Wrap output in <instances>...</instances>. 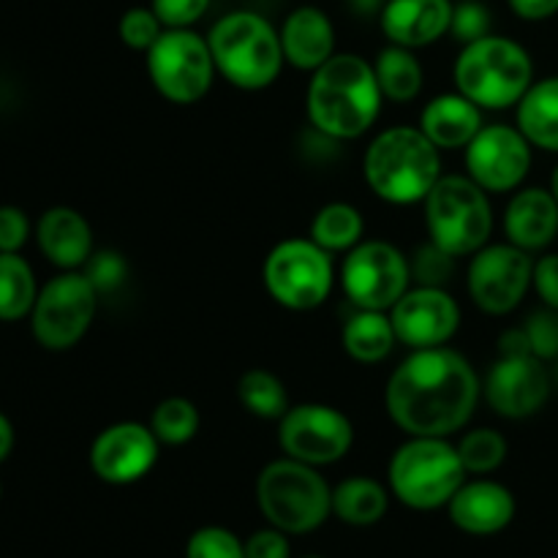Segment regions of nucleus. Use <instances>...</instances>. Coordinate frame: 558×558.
<instances>
[{
	"instance_id": "9d476101",
	"label": "nucleus",
	"mask_w": 558,
	"mask_h": 558,
	"mask_svg": "<svg viewBox=\"0 0 558 558\" xmlns=\"http://www.w3.org/2000/svg\"><path fill=\"white\" fill-rule=\"evenodd\" d=\"M265 287L278 305L289 311H314L330 298L332 259L314 240H281L265 259Z\"/></svg>"
},
{
	"instance_id": "1a4fd4ad",
	"label": "nucleus",
	"mask_w": 558,
	"mask_h": 558,
	"mask_svg": "<svg viewBox=\"0 0 558 558\" xmlns=\"http://www.w3.org/2000/svg\"><path fill=\"white\" fill-rule=\"evenodd\" d=\"M147 74L153 87L172 104H196L216 80L210 44L191 27H167L147 49Z\"/></svg>"
},
{
	"instance_id": "ddd939ff",
	"label": "nucleus",
	"mask_w": 558,
	"mask_h": 558,
	"mask_svg": "<svg viewBox=\"0 0 558 558\" xmlns=\"http://www.w3.org/2000/svg\"><path fill=\"white\" fill-rule=\"evenodd\" d=\"M278 441L283 452L308 466H330L349 456L354 445L352 420L327 403H300L283 414Z\"/></svg>"
},
{
	"instance_id": "412c9836",
	"label": "nucleus",
	"mask_w": 558,
	"mask_h": 558,
	"mask_svg": "<svg viewBox=\"0 0 558 558\" xmlns=\"http://www.w3.org/2000/svg\"><path fill=\"white\" fill-rule=\"evenodd\" d=\"M283 60L298 71L314 74L336 54V27L330 16L316 5H300L283 20L281 27Z\"/></svg>"
},
{
	"instance_id": "58836bf2",
	"label": "nucleus",
	"mask_w": 558,
	"mask_h": 558,
	"mask_svg": "<svg viewBox=\"0 0 558 558\" xmlns=\"http://www.w3.org/2000/svg\"><path fill=\"white\" fill-rule=\"evenodd\" d=\"M529 336V347L532 354L543 363L548 360H558V311L543 308L537 314L529 316V322L523 325Z\"/></svg>"
},
{
	"instance_id": "bb28decb",
	"label": "nucleus",
	"mask_w": 558,
	"mask_h": 558,
	"mask_svg": "<svg viewBox=\"0 0 558 558\" xmlns=\"http://www.w3.org/2000/svg\"><path fill=\"white\" fill-rule=\"evenodd\" d=\"M390 494L371 477H349L332 488V515L349 526H374L385 518Z\"/></svg>"
},
{
	"instance_id": "f8f14e48",
	"label": "nucleus",
	"mask_w": 558,
	"mask_h": 558,
	"mask_svg": "<svg viewBox=\"0 0 558 558\" xmlns=\"http://www.w3.org/2000/svg\"><path fill=\"white\" fill-rule=\"evenodd\" d=\"M341 283L357 308L390 311L412 289V265L392 243L368 240L347 254Z\"/></svg>"
},
{
	"instance_id": "8fccbe9b",
	"label": "nucleus",
	"mask_w": 558,
	"mask_h": 558,
	"mask_svg": "<svg viewBox=\"0 0 558 558\" xmlns=\"http://www.w3.org/2000/svg\"><path fill=\"white\" fill-rule=\"evenodd\" d=\"M556 381H558V365H556Z\"/></svg>"
},
{
	"instance_id": "6e6552de",
	"label": "nucleus",
	"mask_w": 558,
	"mask_h": 558,
	"mask_svg": "<svg viewBox=\"0 0 558 558\" xmlns=\"http://www.w3.org/2000/svg\"><path fill=\"white\" fill-rule=\"evenodd\" d=\"M428 234L452 256L477 254L494 232V207L488 191L469 174H441L423 199Z\"/></svg>"
},
{
	"instance_id": "393cba45",
	"label": "nucleus",
	"mask_w": 558,
	"mask_h": 558,
	"mask_svg": "<svg viewBox=\"0 0 558 558\" xmlns=\"http://www.w3.org/2000/svg\"><path fill=\"white\" fill-rule=\"evenodd\" d=\"M518 129L532 147L558 153V76L529 87L526 96L518 101Z\"/></svg>"
},
{
	"instance_id": "aec40b11",
	"label": "nucleus",
	"mask_w": 558,
	"mask_h": 558,
	"mask_svg": "<svg viewBox=\"0 0 558 558\" xmlns=\"http://www.w3.org/2000/svg\"><path fill=\"white\" fill-rule=\"evenodd\" d=\"M452 9V0H387L381 9V31L398 47H428L450 33Z\"/></svg>"
},
{
	"instance_id": "20e7f679",
	"label": "nucleus",
	"mask_w": 558,
	"mask_h": 558,
	"mask_svg": "<svg viewBox=\"0 0 558 558\" xmlns=\"http://www.w3.org/2000/svg\"><path fill=\"white\" fill-rule=\"evenodd\" d=\"M216 71L240 90H265L283 69L281 33L256 11H232L213 25L210 36Z\"/></svg>"
},
{
	"instance_id": "72a5a7b5",
	"label": "nucleus",
	"mask_w": 558,
	"mask_h": 558,
	"mask_svg": "<svg viewBox=\"0 0 558 558\" xmlns=\"http://www.w3.org/2000/svg\"><path fill=\"white\" fill-rule=\"evenodd\" d=\"M456 262L458 256L439 248V245L430 240V243L420 245V248L414 251L412 259H409V265H412V281L417 283V287L445 289L447 283H450V278L456 276Z\"/></svg>"
},
{
	"instance_id": "f704fd0d",
	"label": "nucleus",
	"mask_w": 558,
	"mask_h": 558,
	"mask_svg": "<svg viewBox=\"0 0 558 558\" xmlns=\"http://www.w3.org/2000/svg\"><path fill=\"white\" fill-rule=\"evenodd\" d=\"M167 27L161 25V20L156 16V11L150 5H136V9H129L118 22V36L120 41L129 49H136V52H145L153 47V44L161 38V33Z\"/></svg>"
},
{
	"instance_id": "49530a36",
	"label": "nucleus",
	"mask_w": 558,
	"mask_h": 558,
	"mask_svg": "<svg viewBox=\"0 0 558 558\" xmlns=\"http://www.w3.org/2000/svg\"><path fill=\"white\" fill-rule=\"evenodd\" d=\"M11 447H14V428H11L9 417H3V414H0V461H5V458H9Z\"/></svg>"
},
{
	"instance_id": "79ce46f5",
	"label": "nucleus",
	"mask_w": 558,
	"mask_h": 558,
	"mask_svg": "<svg viewBox=\"0 0 558 558\" xmlns=\"http://www.w3.org/2000/svg\"><path fill=\"white\" fill-rule=\"evenodd\" d=\"M289 554L292 550H289L287 532L276 526L262 529L245 539V558H289Z\"/></svg>"
},
{
	"instance_id": "9b49d317",
	"label": "nucleus",
	"mask_w": 558,
	"mask_h": 558,
	"mask_svg": "<svg viewBox=\"0 0 558 558\" xmlns=\"http://www.w3.org/2000/svg\"><path fill=\"white\" fill-rule=\"evenodd\" d=\"M98 298L85 272L65 270L38 292L31 311V327L44 349L63 352L82 341L96 316Z\"/></svg>"
},
{
	"instance_id": "cd10ccee",
	"label": "nucleus",
	"mask_w": 558,
	"mask_h": 558,
	"mask_svg": "<svg viewBox=\"0 0 558 558\" xmlns=\"http://www.w3.org/2000/svg\"><path fill=\"white\" fill-rule=\"evenodd\" d=\"M374 71L385 98H390L396 104L414 101L420 96V90H423L425 74L420 60L414 58V49L390 44V47L379 52Z\"/></svg>"
},
{
	"instance_id": "b1692460",
	"label": "nucleus",
	"mask_w": 558,
	"mask_h": 558,
	"mask_svg": "<svg viewBox=\"0 0 558 558\" xmlns=\"http://www.w3.org/2000/svg\"><path fill=\"white\" fill-rule=\"evenodd\" d=\"M480 129H483V109L469 101L463 93H441L430 98L420 114V131L439 150L466 147Z\"/></svg>"
},
{
	"instance_id": "dca6fc26",
	"label": "nucleus",
	"mask_w": 558,
	"mask_h": 558,
	"mask_svg": "<svg viewBox=\"0 0 558 558\" xmlns=\"http://www.w3.org/2000/svg\"><path fill=\"white\" fill-rule=\"evenodd\" d=\"M550 387L554 379L543 360L534 354H518L499 357L490 365L483 392L496 414L507 420H526L548 403Z\"/></svg>"
},
{
	"instance_id": "39448f33",
	"label": "nucleus",
	"mask_w": 558,
	"mask_h": 558,
	"mask_svg": "<svg viewBox=\"0 0 558 558\" xmlns=\"http://www.w3.org/2000/svg\"><path fill=\"white\" fill-rule=\"evenodd\" d=\"M456 85L480 109L515 107L534 85L532 54L512 38L490 33L461 49Z\"/></svg>"
},
{
	"instance_id": "de8ad7c7",
	"label": "nucleus",
	"mask_w": 558,
	"mask_h": 558,
	"mask_svg": "<svg viewBox=\"0 0 558 558\" xmlns=\"http://www.w3.org/2000/svg\"><path fill=\"white\" fill-rule=\"evenodd\" d=\"M550 194H554L558 202V167L554 169V178H550Z\"/></svg>"
},
{
	"instance_id": "2f4dec72",
	"label": "nucleus",
	"mask_w": 558,
	"mask_h": 558,
	"mask_svg": "<svg viewBox=\"0 0 558 558\" xmlns=\"http://www.w3.org/2000/svg\"><path fill=\"white\" fill-rule=\"evenodd\" d=\"M150 428L161 445H189V441L199 434V409H196L194 401H189V398L183 396L163 398V401L153 409Z\"/></svg>"
},
{
	"instance_id": "09e8293b",
	"label": "nucleus",
	"mask_w": 558,
	"mask_h": 558,
	"mask_svg": "<svg viewBox=\"0 0 558 558\" xmlns=\"http://www.w3.org/2000/svg\"><path fill=\"white\" fill-rule=\"evenodd\" d=\"M303 558H322V556H303Z\"/></svg>"
},
{
	"instance_id": "f257e3e1",
	"label": "nucleus",
	"mask_w": 558,
	"mask_h": 558,
	"mask_svg": "<svg viewBox=\"0 0 558 558\" xmlns=\"http://www.w3.org/2000/svg\"><path fill=\"white\" fill-rule=\"evenodd\" d=\"M477 371L450 347L414 349L387 381L385 403L392 423L409 436L450 439L477 409Z\"/></svg>"
},
{
	"instance_id": "c85d7f7f",
	"label": "nucleus",
	"mask_w": 558,
	"mask_h": 558,
	"mask_svg": "<svg viewBox=\"0 0 558 558\" xmlns=\"http://www.w3.org/2000/svg\"><path fill=\"white\" fill-rule=\"evenodd\" d=\"M365 221L360 210L347 202H330L322 207L311 221V240L327 251V254H338V251H352L354 245L363 243Z\"/></svg>"
},
{
	"instance_id": "4c0bfd02",
	"label": "nucleus",
	"mask_w": 558,
	"mask_h": 558,
	"mask_svg": "<svg viewBox=\"0 0 558 558\" xmlns=\"http://www.w3.org/2000/svg\"><path fill=\"white\" fill-rule=\"evenodd\" d=\"M87 281L96 287L98 294H112L118 292L120 287L125 283L129 278V262L123 259V254L118 251H98L93 254L90 259L85 262V270Z\"/></svg>"
},
{
	"instance_id": "a19ab883",
	"label": "nucleus",
	"mask_w": 558,
	"mask_h": 558,
	"mask_svg": "<svg viewBox=\"0 0 558 558\" xmlns=\"http://www.w3.org/2000/svg\"><path fill=\"white\" fill-rule=\"evenodd\" d=\"M31 234L27 216L14 205L0 207V254H16Z\"/></svg>"
},
{
	"instance_id": "c03bdc74",
	"label": "nucleus",
	"mask_w": 558,
	"mask_h": 558,
	"mask_svg": "<svg viewBox=\"0 0 558 558\" xmlns=\"http://www.w3.org/2000/svg\"><path fill=\"white\" fill-rule=\"evenodd\" d=\"M512 14L526 22H543L558 14V0H507Z\"/></svg>"
},
{
	"instance_id": "c9c22d12",
	"label": "nucleus",
	"mask_w": 558,
	"mask_h": 558,
	"mask_svg": "<svg viewBox=\"0 0 558 558\" xmlns=\"http://www.w3.org/2000/svg\"><path fill=\"white\" fill-rule=\"evenodd\" d=\"M185 558H245V543L223 526H205L185 545Z\"/></svg>"
},
{
	"instance_id": "f03ea898",
	"label": "nucleus",
	"mask_w": 558,
	"mask_h": 558,
	"mask_svg": "<svg viewBox=\"0 0 558 558\" xmlns=\"http://www.w3.org/2000/svg\"><path fill=\"white\" fill-rule=\"evenodd\" d=\"M379 80L374 63L354 52H336L314 71L308 85V120L322 136L336 142L360 140L374 129L381 112Z\"/></svg>"
},
{
	"instance_id": "473e14b6",
	"label": "nucleus",
	"mask_w": 558,
	"mask_h": 558,
	"mask_svg": "<svg viewBox=\"0 0 558 558\" xmlns=\"http://www.w3.org/2000/svg\"><path fill=\"white\" fill-rule=\"evenodd\" d=\"M456 447L466 474H490L507 461V439L494 428L469 430Z\"/></svg>"
},
{
	"instance_id": "6ab92c4d",
	"label": "nucleus",
	"mask_w": 558,
	"mask_h": 558,
	"mask_svg": "<svg viewBox=\"0 0 558 558\" xmlns=\"http://www.w3.org/2000/svg\"><path fill=\"white\" fill-rule=\"evenodd\" d=\"M450 521L461 532L474 537H490L505 532L515 518V496L494 480H474L463 483L447 505Z\"/></svg>"
},
{
	"instance_id": "ea45409f",
	"label": "nucleus",
	"mask_w": 558,
	"mask_h": 558,
	"mask_svg": "<svg viewBox=\"0 0 558 558\" xmlns=\"http://www.w3.org/2000/svg\"><path fill=\"white\" fill-rule=\"evenodd\" d=\"M163 27H191L210 9V0H150Z\"/></svg>"
},
{
	"instance_id": "7c9ffc66",
	"label": "nucleus",
	"mask_w": 558,
	"mask_h": 558,
	"mask_svg": "<svg viewBox=\"0 0 558 558\" xmlns=\"http://www.w3.org/2000/svg\"><path fill=\"white\" fill-rule=\"evenodd\" d=\"M238 398L254 417L281 420L289 412V396L283 381L272 371L251 368L238 379Z\"/></svg>"
},
{
	"instance_id": "a211bd4d",
	"label": "nucleus",
	"mask_w": 558,
	"mask_h": 558,
	"mask_svg": "<svg viewBox=\"0 0 558 558\" xmlns=\"http://www.w3.org/2000/svg\"><path fill=\"white\" fill-rule=\"evenodd\" d=\"M158 445L150 425L114 423L96 436L90 447V466L109 485H129L150 474L158 461Z\"/></svg>"
},
{
	"instance_id": "423d86ee",
	"label": "nucleus",
	"mask_w": 558,
	"mask_h": 558,
	"mask_svg": "<svg viewBox=\"0 0 558 558\" xmlns=\"http://www.w3.org/2000/svg\"><path fill=\"white\" fill-rule=\"evenodd\" d=\"M256 501L267 523L287 534L316 532L332 515V488L319 469L289 456L262 469Z\"/></svg>"
},
{
	"instance_id": "a18cd8bd",
	"label": "nucleus",
	"mask_w": 558,
	"mask_h": 558,
	"mask_svg": "<svg viewBox=\"0 0 558 558\" xmlns=\"http://www.w3.org/2000/svg\"><path fill=\"white\" fill-rule=\"evenodd\" d=\"M499 354H501V357H518V354H532V347H529L526 330H523V327H512V330L501 332Z\"/></svg>"
},
{
	"instance_id": "4be33fe9",
	"label": "nucleus",
	"mask_w": 558,
	"mask_h": 558,
	"mask_svg": "<svg viewBox=\"0 0 558 558\" xmlns=\"http://www.w3.org/2000/svg\"><path fill=\"white\" fill-rule=\"evenodd\" d=\"M507 243L523 251L548 248L558 234V202L545 189H523L505 210Z\"/></svg>"
},
{
	"instance_id": "7ed1b4c3",
	"label": "nucleus",
	"mask_w": 558,
	"mask_h": 558,
	"mask_svg": "<svg viewBox=\"0 0 558 558\" xmlns=\"http://www.w3.org/2000/svg\"><path fill=\"white\" fill-rule=\"evenodd\" d=\"M365 180L379 199L414 205L441 178L439 147L412 125H396L376 136L365 150Z\"/></svg>"
},
{
	"instance_id": "37998d69",
	"label": "nucleus",
	"mask_w": 558,
	"mask_h": 558,
	"mask_svg": "<svg viewBox=\"0 0 558 558\" xmlns=\"http://www.w3.org/2000/svg\"><path fill=\"white\" fill-rule=\"evenodd\" d=\"M532 287L543 298L545 308L558 311V254H548L539 262H534Z\"/></svg>"
},
{
	"instance_id": "c756f323",
	"label": "nucleus",
	"mask_w": 558,
	"mask_h": 558,
	"mask_svg": "<svg viewBox=\"0 0 558 558\" xmlns=\"http://www.w3.org/2000/svg\"><path fill=\"white\" fill-rule=\"evenodd\" d=\"M38 298L31 265L16 254H0V319L14 322L33 311Z\"/></svg>"
},
{
	"instance_id": "a878e982",
	"label": "nucleus",
	"mask_w": 558,
	"mask_h": 558,
	"mask_svg": "<svg viewBox=\"0 0 558 558\" xmlns=\"http://www.w3.org/2000/svg\"><path fill=\"white\" fill-rule=\"evenodd\" d=\"M341 341L349 357L357 360V363L374 365L381 363L392 352V347L398 343V336L387 311L357 308V314L343 327Z\"/></svg>"
},
{
	"instance_id": "4468645a",
	"label": "nucleus",
	"mask_w": 558,
	"mask_h": 558,
	"mask_svg": "<svg viewBox=\"0 0 558 558\" xmlns=\"http://www.w3.org/2000/svg\"><path fill=\"white\" fill-rule=\"evenodd\" d=\"M534 281L532 254L512 243L483 245L469 262L466 287L477 308L505 316L521 305Z\"/></svg>"
},
{
	"instance_id": "0eeeda50",
	"label": "nucleus",
	"mask_w": 558,
	"mask_h": 558,
	"mask_svg": "<svg viewBox=\"0 0 558 558\" xmlns=\"http://www.w3.org/2000/svg\"><path fill=\"white\" fill-rule=\"evenodd\" d=\"M466 483L458 447L441 436H409L390 461V490L401 505L428 512L450 505Z\"/></svg>"
},
{
	"instance_id": "2eb2a0df",
	"label": "nucleus",
	"mask_w": 558,
	"mask_h": 558,
	"mask_svg": "<svg viewBox=\"0 0 558 558\" xmlns=\"http://www.w3.org/2000/svg\"><path fill=\"white\" fill-rule=\"evenodd\" d=\"M463 150L466 174L488 194L515 191L532 169V142L512 125H483Z\"/></svg>"
},
{
	"instance_id": "5701e85b",
	"label": "nucleus",
	"mask_w": 558,
	"mask_h": 558,
	"mask_svg": "<svg viewBox=\"0 0 558 558\" xmlns=\"http://www.w3.org/2000/svg\"><path fill=\"white\" fill-rule=\"evenodd\" d=\"M36 240L41 254L60 270L85 267L93 256L90 223L74 207H49L36 227Z\"/></svg>"
},
{
	"instance_id": "e433bc0d",
	"label": "nucleus",
	"mask_w": 558,
	"mask_h": 558,
	"mask_svg": "<svg viewBox=\"0 0 558 558\" xmlns=\"http://www.w3.org/2000/svg\"><path fill=\"white\" fill-rule=\"evenodd\" d=\"M450 36L461 41L463 47L480 38L490 36V11L483 0H461L452 9Z\"/></svg>"
},
{
	"instance_id": "f3484780",
	"label": "nucleus",
	"mask_w": 558,
	"mask_h": 558,
	"mask_svg": "<svg viewBox=\"0 0 558 558\" xmlns=\"http://www.w3.org/2000/svg\"><path fill=\"white\" fill-rule=\"evenodd\" d=\"M390 319L409 349L447 347L461 327V308L447 289L414 287L392 305Z\"/></svg>"
}]
</instances>
